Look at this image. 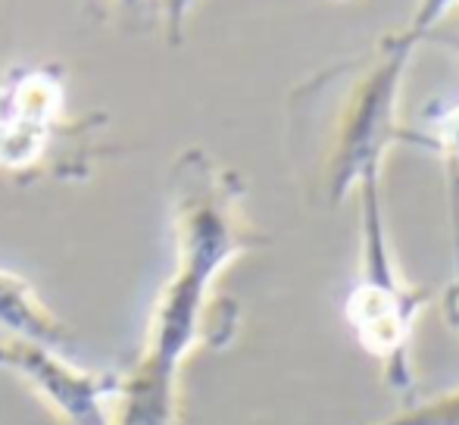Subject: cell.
Here are the masks:
<instances>
[{"mask_svg":"<svg viewBox=\"0 0 459 425\" xmlns=\"http://www.w3.org/2000/svg\"><path fill=\"white\" fill-rule=\"evenodd\" d=\"M244 188L206 153L191 151L176 166V235L178 266L153 307L138 363L122 378L113 425H182L178 372L197 344L219 347L235 325L219 319L210 300L216 275L235 256L260 247L241 207Z\"/></svg>","mask_w":459,"mask_h":425,"instance_id":"obj_1","label":"cell"},{"mask_svg":"<svg viewBox=\"0 0 459 425\" xmlns=\"http://www.w3.org/2000/svg\"><path fill=\"white\" fill-rule=\"evenodd\" d=\"M410 54V38H391L368 60L334 66L300 88L307 113H316V185L332 207L381 176L387 147L403 134L397 100Z\"/></svg>","mask_w":459,"mask_h":425,"instance_id":"obj_2","label":"cell"},{"mask_svg":"<svg viewBox=\"0 0 459 425\" xmlns=\"http://www.w3.org/2000/svg\"><path fill=\"white\" fill-rule=\"evenodd\" d=\"M381 178V176H378ZM378 178L359 185L363 197V269L344 298V319L357 344L378 363L387 388L410 397L416 388L412 372V332L429 288H416L400 275L387 241L385 212H381Z\"/></svg>","mask_w":459,"mask_h":425,"instance_id":"obj_3","label":"cell"},{"mask_svg":"<svg viewBox=\"0 0 459 425\" xmlns=\"http://www.w3.org/2000/svg\"><path fill=\"white\" fill-rule=\"evenodd\" d=\"M0 369L25 378V385L69 425H113L122 388V378L113 372H85L66 363L56 347L22 338H0Z\"/></svg>","mask_w":459,"mask_h":425,"instance_id":"obj_4","label":"cell"},{"mask_svg":"<svg viewBox=\"0 0 459 425\" xmlns=\"http://www.w3.org/2000/svg\"><path fill=\"white\" fill-rule=\"evenodd\" d=\"M60 104V91L44 75H31L13 88L0 109V166H25L48 144V126Z\"/></svg>","mask_w":459,"mask_h":425,"instance_id":"obj_5","label":"cell"},{"mask_svg":"<svg viewBox=\"0 0 459 425\" xmlns=\"http://www.w3.org/2000/svg\"><path fill=\"white\" fill-rule=\"evenodd\" d=\"M0 338H22L44 347H60L73 334L38 300L29 282L0 273Z\"/></svg>","mask_w":459,"mask_h":425,"instance_id":"obj_6","label":"cell"},{"mask_svg":"<svg viewBox=\"0 0 459 425\" xmlns=\"http://www.w3.org/2000/svg\"><path fill=\"white\" fill-rule=\"evenodd\" d=\"M375 425H459V388L419 401Z\"/></svg>","mask_w":459,"mask_h":425,"instance_id":"obj_7","label":"cell"},{"mask_svg":"<svg viewBox=\"0 0 459 425\" xmlns=\"http://www.w3.org/2000/svg\"><path fill=\"white\" fill-rule=\"evenodd\" d=\"M419 144H431L447 160V169H459V104L441 116L429 138H416Z\"/></svg>","mask_w":459,"mask_h":425,"instance_id":"obj_8","label":"cell"},{"mask_svg":"<svg viewBox=\"0 0 459 425\" xmlns=\"http://www.w3.org/2000/svg\"><path fill=\"white\" fill-rule=\"evenodd\" d=\"M450 0H422V6H419V16L412 19V29L406 31L403 38H410V41H419V38L425 35V31L431 29V22H435L437 16H441L444 10H447Z\"/></svg>","mask_w":459,"mask_h":425,"instance_id":"obj_9","label":"cell"},{"mask_svg":"<svg viewBox=\"0 0 459 425\" xmlns=\"http://www.w3.org/2000/svg\"><path fill=\"white\" fill-rule=\"evenodd\" d=\"M444 313H447V322L459 332V294L456 298H444Z\"/></svg>","mask_w":459,"mask_h":425,"instance_id":"obj_10","label":"cell"},{"mask_svg":"<svg viewBox=\"0 0 459 425\" xmlns=\"http://www.w3.org/2000/svg\"><path fill=\"white\" fill-rule=\"evenodd\" d=\"M450 176V197H454V222H459V169H447Z\"/></svg>","mask_w":459,"mask_h":425,"instance_id":"obj_11","label":"cell"},{"mask_svg":"<svg viewBox=\"0 0 459 425\" xmlns=\"http://www.w3.org/2000/svg\"><path fill=\"white\" fill-rule=\"evenodd\" d=\"M454 44H456V48H459V41H454Z\"/></svg>","mask_w":459,"mask_h":425,"instance_id":"obj_12","label":"cell"}]
</instances>
